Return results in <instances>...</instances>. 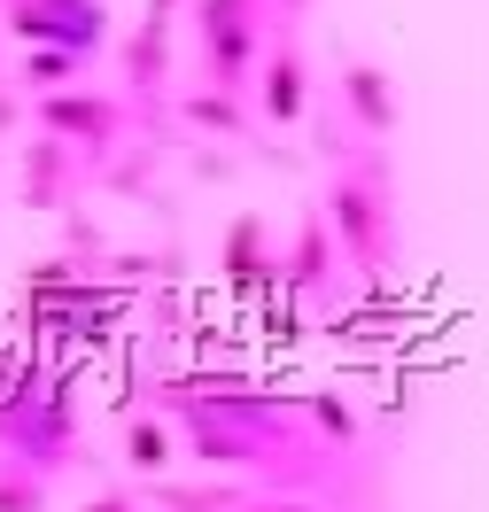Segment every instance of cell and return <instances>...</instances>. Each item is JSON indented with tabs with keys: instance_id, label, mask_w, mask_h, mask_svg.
Listing matches in <instances>:
<instances>
[{
	"instance_id": "obj_1",
	"label": "cell",
	"mask_w": 489,
	"mask_h": 512,
	"mask_svg": "<svg viewBox=\"0 0 489 512\" xmlns=\"http://www.w3.org/2000/svg\"><path fill=\"white\" fill-rule=\"evenodd\" d=\"M326 210H334L342 249L358 256L365 272L396 264V171H389V156H381V148H373V156H350L342 171H334Z\"/></svg>"
},
{
	"instance_id": "obj_2",
	"label": "cell",
	"mask_w": 489,
	"mask_h": 512,
	"mask_svg": "<svg viewBox=\"0 0 489 512\" xmlns=\"http://www.w3.org/2000/svg\"><path fill=\"white\" fill-rule=\"evenodd\" d=\"M264 16L272 0H195V39H202V78L218 94H241L264 55Z\"/></svg>"
},
{
	"instance_id": "obj_3",
	"label": "cell",
	"mask_w": 489,
	"mask_h": 512,
	"mask_svg": "<svg viewBox=\"0 0 489 512\" xmlns=\"http://www.w3.org/2000/svg\"><path fill=\"white\" fill-rule=\"evenodd\" d=\"M0 16H8V32L32 39V47L94 55L101 39H109V8H101V0H8Z\"/></svg>"
},
{
	"instance_id": "obj_4",
	"label": "cell",
	"mask_w": 489,
	"mask_h": 512,
	"mask_svg": "<svg viewBox=\"0 0 489 512\" xmlns=\"http://www.w3.org/2000/svg\"><path fill=\"white\" fill-rule=\"evenodd\" d=\"M39 125L63 132V140H86V148H109L125 132V101L86 94V86H63V94H39Z\"/></svg>"
},
{
	"instance_id": "obj_5",
	"label": "cell",
	"mask_w": 489,
	"mask_h": 512,
	"mask_svg": "<svg viewBox=\"0 0 489 512\" xmlns=\"http://www.w3.org/2000/svg\"><path fill=\"white\" fill-rule=\"evenodd\" d=\"M303 55H295V16H280V47L264 55V117L272 125H295L303 117Z\"/></svg>"
},
{
	"instance_id": "obj_6",
	"label": "cell",
	"mask_w": 489,
	"mask_h": 512,
	"mask_svg": "<svg viewBox=\"0 0 489 512\" xmlns=\"http://www.w3.org/2000/svg\"><path fill=\"white\" fill-rule=\"evenodd\" d=\"M342 101H350V117H358V132H396V86H389V70H373V63H342Z\"/></svg>"
},
{
	"instance_id": "obj_7",
	"label": "cell",
	"mask_w": 489,
	"mask_h": 512,
	"mask_svg": "<svg viewBox=\"0 0 489 512\" xmlns=\"http://www.w3.org/2000/svg\"><path fill=\"white\" fill-rule=\"evenodd\" d=\"M78 70H86V55H70V47H32V55H24V86H32V94H63V86H78Z\"/></svg>"
},
{
	"instance_id": "obj_8",
	"label": "cell",
	"mask_w": 489,
	"mask_h": 512,
	"mask_svg": "<svg viewBox=\"0 0 489 512\" xmlns=\"http://www.w3.org/2000/svg\"><path fill=\"white\" fill-rule=\"evenodd\" d=\"M187 117H195V125H218V132H241V109H233V94H218V86L187 101Z\"/></svg>"
},
{
	"instance_id": "obj_9",
	"label": "cell",
	"mask_w": 489,
	"mask_h": 512,
	"mask_svg": "<svg viewBox=\"0 0 489 512\" xmlns=\"http://www.w3.org/2000/svg\"><path fill=\"white\" fill-rule=\"evenodd\" d=\"M179 8H187V0H148V16H140V24H156V32H171V16H179Z\"/></svg>"
}]
</instances>
